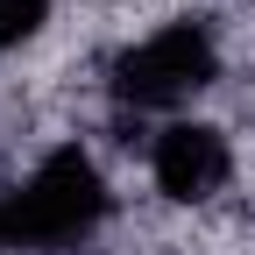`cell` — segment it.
Masks as SVG:
<instances>
[{"instance_id":"6da1fadb","label":"cell","mask_w":255,"mask_h":255,"mask_svg":"<svg viewBox=\"0 0 255 255\" xmlns=\"http://www.w3.org/2000/svg\"><path fill=\"white\" fill-rule=\"evenodd\" d=\"M227 78V36L213 14H163L149 28H128L100 64V100L114 121H135L142 135L156 121L199 114L206 92H220Z\"/></svg>"},{"instance_id":"7a4b0ae2","label":"cell","mask_w":255,"mask_h":255,"mask_svg":"<svg viewBox=\"0 0 255 255\" xmlns=\"http://www.w3.org/2000/svg\"><path fill=\"white\" fill-rule=\"evenodd\" d=\"M114 220V170L85 135H57L0 184V255H78Z\"/></svg>"},{"instance_id":"3957f363","label":"cell","mask_w":255,"mask_h":255,"mask_svg":"<svg viewBox=\"0 0 255 255\" xmlns=\"http://www.w3.org/2000/svg\"><path fill=\"white\" fill-rule=\"evenodd\" d=\"M142 184L170 213H206L241 184V142L213 114H177L142 135Z\"/></svg>"},{"instance_id":"277c9868","label":"cell","mask_w":255,"mask_h":255,"mask_svg":"<svg viewBox=\"0 0 255 255\" xmlns=\"http://www.w3.org/2000/svg\"><path fill=\"white\" fill-rule=\"evenodd\" d=\"M57 28V0H0V64L28 57Z\"/></svg>"},{"instance_id":"5b68a950","label":"cell","mask_w":255,"mask_h":255,"mask_svg":"<svg viewBox=\"0 0 255 255\" xmlns=\"http://www.w3.org/2000/svg\"><path fill=\"white\" fill-rule=\"evenodd\" d=\"M163 255H213V248H163Z\"/></svg>"}]
</instances>
